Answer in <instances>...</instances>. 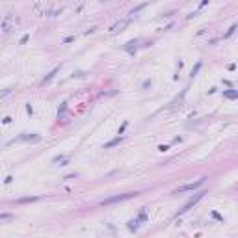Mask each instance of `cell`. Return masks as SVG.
Returning a JSON list of instances; mask_svg holds the SVG:
<instances>
[{"mask_svg": "<svg viewBox=\"0 0 238 238\" xmlns=\"http://www.w3.org/2000/svg\"><path fill=\"white\" fill-rule=\"evenodd\" d=\"M136 195H138V192H128V193H123V195H114L110 199H104L102 205H112V203H119V201H126V199L136 197Z\"/></svg>", "mask_w": 238, "mask_h": 238, "instance_id": "cell-1", "label": "cell"}, {"mask_svg": "<svg viewBox=\"0 0 238 238\" xmlns=\"http://www.w3.org/2000/svg\"><path fill=\"white\" fill-rule=\"evenodd\" d=\"M203 193H205V192H199V193H197V195H195L193 199H190V201H188V203L184 205V208L180 210V214H182V212H186V210H190V208H192V207H193V205H195V203H197V201H199V199L203 197Z\"/></svg>", "mask_w": 238, "mask_h": 238, "instance_id": "cell-3", "label": "cell"}, {"mask_svg": "<svg viewBox=\"0 0 238 238\" xmlns=\"http://www.w3.org/2000/svg\"><path fill=\"white\" fill-rule=\"evenodd\" d=\"M203 182H205V178H199V180H197V182H193V184H186V186H180L178 190H175V193H178V192H186V190H195V188H199Z\"/></svg>", "mask_w": 238, "mask_h": 238, "instance_id": "cell-2", "label": "cell"}, {"mask_svg": "<svg viewBox=\"0 0 238 238\" xmlns=\"http://www.w3.org/2000/svg\"><path fill=\"white\" fill-rule=\"evenodd\" d=\"M128 24V21H123V22H119V24H116V26H112V32H116L117 28H123V26H126Z\"/></svg>", "mask_w": 238, "mask_h": 238, "instance_id": "cell-4", "label": "cell"}]
</instances>
